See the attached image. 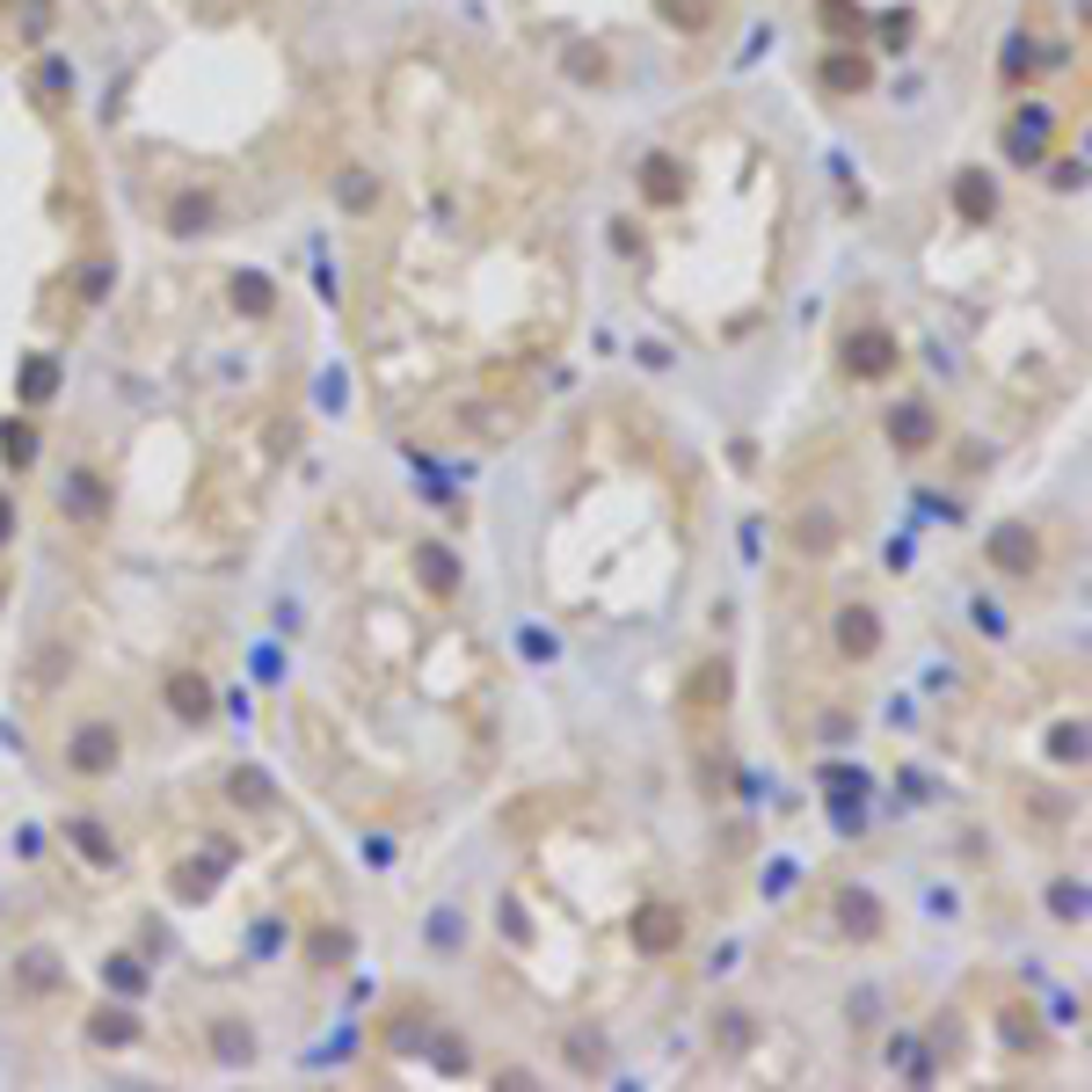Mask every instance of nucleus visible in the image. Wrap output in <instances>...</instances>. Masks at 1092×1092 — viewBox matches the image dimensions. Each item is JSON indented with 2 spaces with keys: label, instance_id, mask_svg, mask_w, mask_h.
<instances>
[{
  "label": "nucleus",
  "instance_id": "4be33fe9",
  "mask_svg": "<svg viewBox=\"0 0 1092 1092\" xmlns=\"http://www.w3.org/2000/svg\"><path fill=\"white\" fill-rule=\"evenodd\" d=\"M655 15L678 29V37H706V29H714V0H655Z\"/></svg>",
  "mask_w": 1092,
  "mask_h": 1092
},
{
  "label": "nucleus",
  "instance_id": "f3484780",
  "mask_svg": "<svg viewBox=\"0 0 1092 1092\" xmlns=\"http://www.w3.org/2000/svg\"><path fill=\"white\" fill-rule=\"evenodd\" d=\"M838 925H845L852 940H881V903H874L867 889H838Z\"/></svg>",
  "mask_w": 1092,
  "mask_h": 1092
},
{
  "label": "nucleus",
  "instance_id": "473e14b6",
  "mask_svg": "<svg viewBox=\"0 0 1092 1092\" xmlns=\"http://www.w3.org/2000/svg\"><path fill=\"white\" fill-rule=\"evenodd\" d=\"M234 801H241V808H269V779L263 773H234Z\"/></svg>",
  "mask_w": 1092,
  "mask_h": 1092
},
{
  "label": "nucleus",
  "instance_id": "c85d7f7f",
  "mask_svg": "<svg viewBox=\"0 0 1092 1092\" xmlns=\"http://www.w3.org/2000/svg\"><path fill=\"white\" fill-rule=\"evenodd\" d=\"M102 976H110V991H131V997L146 991V969L131 962V954H110V962H102Z\"/></svg>",
  "mask_w": 1092,
  "mask_h": 1092
},
{
  "label": "nucleus",
  "instance_id": "412c9836",
  "mask_svg": "<svg viewBox=\"0 0 1092 1092\" xmlns=\"http://www.w3.org/2000/svg\"><path fill=\"white\" fill-rule=\"evenodd\" d=\"M1049 124H1056L1049 110H1019L1013 117V161H1042L1049 153Z\"/></svg>",
  "mask_w": 1092,
  "mask_h": 1092
},
{
  "label": "nucleus",
  "instance_id": "ddd939ff",
  "mask_svg": "<svg viewBox=\"0 0 1092 1092\" xmlns=\"http://www.w3.org/2000/svg\"><path fill=\"white\" fill-rule=\"evenodd\" d=\"M59 983H66V976H59V954H51V946H23V954H15V991L51 997Z\"/></svg>",
  "mask_w": 1092,
  "mask_h": 1092
},
{
  "label": "nucleus",
  "instance_id": "c756f323",
  "mask_svg": "<svg viewBox=\"0 0 1092 1092\" xmlns=\"http://www.w3.org/2000/svg\"><path fill=\"white\" fill-rule=\"evenodd\" d=\"M1049 751L1064 757V765H1085V728L1064 721V728H1049Z\"/></svg>",
  "mask_w": 1092,
  "mask_h": 1092
},
{
  "label": "nucleus",
  "instance_id": "423d86ee",
  "mask_svg": "<svg viewBox=\"0 0 1092 1092\" xmlns=\"http://www.w3.org/2000/svg\"><path fill=\"white\" fill-rule=\"evenodd\" d=\"M830 641H838V655H845V663L881 655V612H874V605H845L838 619H830Z\"/></svg>",
  "mask_w": 1092,
  "mask_h": 1092
},
{
  "label": "nucleus",
  "instance_id": "9d476101",
  "mask_svg": "<svg viewBox=\"0 0 1092 1092\" xmlns=\"http://www.w3.org/2000/svg\"><path fill=\"white\" fill-rule=\"evenodd\" d=\"M204 1042H212V1056H218L226 1070H248V1064H255V1049H263V1042H255V1027H248V1019H234V1013L212 1019V1034H204Z\"/></svg>",
  "mask_w": 1092,
  "mask_h": 1092
},
{
  "label": "nucleus",
  "instance_id": "4468645a",
  "mask_svg": "<svg viewBox=\"0 0 1092 1092\" xmlns=\"http://www.w3.org/2000/svg\"><path fill=\"white\" fill-rule=\"evenodd\" d=\"M88 1042L96 1049H131L139 1042V1013H131V1005H96V1013H88Z\"/></svg>",
  "mask_w": 1092,
  "mask_h": 1092
},
{
  "label": "nucleus",
  "instance_id": "58836bf2",
  "mask_svg": "<svg viewBox=\"0 0 1092 1092\" xmlns=\"http://www.w3.org/2000/svg\"><path fill=\"white\" fill-rule=\"evenodd\" d=\"M8 532H15V503L0 495V547H8Z\"/></svg>",
  "mask_w": 1092,
  "mask_h": 1092
},
{
  "label": "nucleus",
  "instance_id": "a878e982",
  "mask_svg": "<svg viewBox=\"0 0 1092 1092\" xmlns=\"http://www.w3.org/2000/svg\"><path fill=\"white\" fill-rule=\"evenodd\" d=\"M168 226H175V234H212V226H218V204H212V197H175Z\"/></svg>",
  "mask_w": 1092,
  "mask_h": 1092
},
{
  "label": "nucleus",
  "instance_id": "393cba45",
  "mask_svg": "<svg viewBox=\"0 0 1092 1092\" xmlns=\"http://www.w3.org/2000/svg\"><path fill=\"white\" fill-rule=\"evenodd\" d=\"M15 393H23L29 409H45L51 393H59V357H45V350H37V357H23V387H15Z\"/></svg>",
  "mask_w": 1092,
  "mask_h": 1092
},
{
  "label": "nucleus",
  "instance_id": "cd10ccee",
  "mask_svg": "<svg viewBox=\"0 0 1092 1092\" xmlns=\"http://www.w3.org/2000/svg\"><path fill=\"white\" fill-rule=\"evenodd\" d=\"M1049 911H1056L1064 925H1078L1085 918V889H1078V881H1049Z\"/></svg>",
  "mask_w": 1092,
  "mask_h": 1092
},
{
  "label": "nucleus",
  "instance_id": "aec40b11",
  "mask_svg": "<svg viewBox=\"0 0 1092 1092\" xmlns=\"http://www.w3.org/2000/svg\"><path fill=\"white\" fill-rule=\"evenodd\" d=\"M816 23H824L838 45H852V37H867V29H874L859 0H816Z\"/></svg>",
  "mask_w": 1092,
  "mask_h": 1092
},
{
  "label": "nucleus",
  "instance_id": "c9c22d12",
  "mask_svg": "<svg viewBox=\"0 0 1092 1092\" xmlns=\"http://www.w3.org/2000/svg\"><path fill=\"white\" fill-rule=\"evenodd\" d=\"M568 1064H576V1070H598V1064H605V1049L582 1042V1034H568Z\"/></svg>",
  "mask_w": 1092,
  "mask_h": 1092
},
{
  "label": "nucleus",
  "instance_id": "9b49d317",
  "mask_svg": "<svg viewBox=\"0 0 1092 1092\" xmlns=\"http://www.w3.org/2000/svg\"><path fill=\"white\" fill-rule=\"evenodd\" d=\"M415 582H423L430 598H452V590H460V554H452V547H437V539H430V547H415Z\"/></svg>",
  "mask_w": 1092,
  "mask_h": 1092
},
{
  "label": "nucleus",
  "instance_id": "6e6552de",
  "mask_svg": "<svg viewBox=\"0 0 1092 1092\" xmlns=\"http://www.w3.org/2000/svg\"><path fill=\"white\" fill-rule=\"evenodd\" d=\"M212 706H218V692H212L204 670H168V714H175V721L204 728V721H212Z\"/></svg>",
  "mask_w": 1092,
  "mask_h": 1092
},
{
  "label": "nucleus",
  "instance_id": "1a4fd4ad",
  "mask_svg": "<svg viewBox=\"0 0 1092 1092\" xmlns=\"http://www.w3.org/2000/svg\"><path fill=\"white\" fill-rule=\"evenodd\" d=\"M991 568H1005V576H1034V568H1042V539H1034V525H997V532H991Z\"/></svg>",
  "mask_w": 1092,
  "mask_h": 1092
},
{
  "label": "nucleus",
  "instance_id": "4c0bfd02",
  "mask_svg": "<svg viewBox=\"0 0 1092 1092\" xmlns=\"http://www.w3.org/2000/svg\"><path fill=\"white\" fill-rule=\"evenodd\" d=\"M110 291V263H88V277H80V299H102Z\"/></svg>",
  "mask_w": 1092,
  "mask_h": 1092
},
{
  "label": "nucleus",
  "instance_id": "f8f14e48",
  "mask_svg": "<svg viewBox=\"0 0 1092 1092\" xmlns=\"http://www.w3.org/2000/svg\"><path fill=\"white\" fill-rule=\"evenodd\" d=\"M816 73H824L830 96H867V88H874V66L859 59V51H824V66H816Z\"/></svg>",
  "mask_w": 1092,
  "mask_h": 1092
},
{
  "label": "nucleus",
  "instance_id": "f257e3e1",
  "mask_svg": "<svg viewBox=\"0 0 1092 1092\" xmlns=\"http://www.w3.org/2000/svg\"><path fill=\"white\" fill-rule=\"evenodd\" d=\"M124 765V728L117 721H80L66 736V773L73 779H110Z\"/></svg>",
  "mask_w": 1092,
  "mask_h": 1092
},
{
  "label": "nucleus",
  "instance_id": "e433bc0d",
  "mask_svg": "<svg viewBox=\"0 0 1092 1092\" xmlns=\"http://www.w3.org/2000/svg\"><path fill=\"white\" fill-rule=\"evenodd\" d=\"M1005 1027H1013L1019 1049H1042V1034H1034V1013H1005Z\"/></svg>",
  "mask_w": 1092,
  "mask_h": 1092
},
{
  "label": "nucleus",
  "instance_id": "f03ea898",
  "mask_svg": "<svg viewBox=\"0 0 1092 1092\" xmlns=\"http://www.w3.org/2000/svg\"><path fill=\"white\" fill-rule=\"evenodd\" d=\"M896 336L889 328H852L845 350H838V364H845V379H859V387H881L889 372H896Z\"/></svg>",
  "mask_w": 1092,
  "mask_h": 1092
},
{
  "label": "nucleus",
  "instance_id": "7c9ffc66",
  "mask_svg": "<svg viewBox=\"0 0 1092 1092\" xmlns=\"http://www.w3.org/2000/svg\"><path fill=\"white\" fill-rule=\"evenodd\" d=\"M838 539H845L838 517H808V525H801V547H808V554H824V547H838Z\"/></svg>",
  "mask_w": 1092,
  "mask_h": 1092
},
{
  "label": "nucleus",
  "instance_id": "0eeeda50",
  "mask_svg": "<svg viewBox=\"0 0 1092 1092\" xmlns=\"http://www.w3.org/2000/svg\"><path fill=\"white\" fill-rule=\"evenodd\" d=\"M627 932H633V946H641V954H670V946L685 940V911H678V903H641Z\"/></svg>",
  "mask_w": 1092,
  "mask_h": 1092
},
{
  "label": "nucleus",
  "instance_id": "5701e85b",
  "mask_svg": "<svg viewBox=\"0 0 1092 1092\" xmlns=\"http://www.w3.org/2000/svg\"><path fill=\"white\" fill-rule=\"evenodd\" d=\"M8 29H15V45H45L51 37V0H8Z\"/></svg>",
  "mask_w": 1092,
  "mask_h": 1092
},
{
  "label": "nucleus",
  "instance_id": "f704fd0d",
  "mask_svg": "<svg viewBox=\"0 0 1092 1092\" xmlns=\"http://www.w3.org/2000/svg\"><path fill=\"white\" fill-rule=\"evenodd\" d=\"M306 954H321V962H342V954H350V932H314V940H306Z\"/></svg>",
  "mask_w": 1092,
  "mask_h": 1092
},
{
  "label": "nucleus",
  "instance_id": "bb28decb",
  "mask_svg": "<svg viewBox=\"0 0 1092 1092\" xmlns=\"http://www.w3.org/2000/svg\"><path fill=\"white\" fill-rule=\"evenodd\" d=\"M336 204L342 212H372V204H379V183H372L364 168H342L336 175Z\"/></svg>",
  "mask_w": 1092,
  "mask_h": 1092
},
{
  "label": "nucleus",
  "instance_id": "6ab92c4d",
  "mask_svg": "<svg viewBox=\"0 0 1092 1092\" xmlns=\"http://www.w3.org/2000/svg\"><path fill=\"white\" fill-rule=\"evenodd\" d=\"M954 212H962V218H991L997 212V183L983 168H962V175H954Z\"/></svg>",
  "mask_w": 1092,
  "mask_h": 1092
},
{
  "label": "nucleus",
  "instance_id": "a211bd4d",
  "mask_svg": "<svg viewBox=\"0 0 1092 1092\" xmlns=\"http://www.w3.org/2000/svg\"><path fill=\"white\" fill-rule=\"evenodd\" d=\"M37 452H45L37 423H29V415H8V423H0V460H8L15 474H23V466H37Z\"/></svg>",
  "mask_w": 1092,
  "mask_h": 1092
},
{
  "label": "nucleus",
  "instance_id": "72a5a7b5",
  "mask_svg": "<svg viewBox=\"0 0 1092 1092\" xmlns=\"http://www.w3.org/2000/svg\"><path fill=\"white\" fill-rule=\"evenodd\" d=\"M37 102H45V110H59V102H66V66H59V59L37 73Z\"/></svg>",
  "mask_w": 1092,
  "mask_h": 1092
},
{
  "label": "nucleus",
  "instance_id": "ea45409f",
  "mask_svg": "<svg viewBox=\"0 0 1092 1092\" xmlns=\"http://www.w3.org/2000/svg\"><path fill=\"white\" fill-rule=\"evenodd\" d=\"M0 598H8V568H0Z\"/></svg>",
  "mask_w": 1092,
  "mask_h": 1092
},
{
  "label": "nucleus",
  "instance_id": "2eb2a0df",
  "mask_svg": "<svg viewBox=\"0 0 1092 1092\" xmlns=\"http://www.w3.org/2000/svg\"><path fill=\"white\" fill-rule=\"evenodd\" d=\"M641 197H649V204H685V168L670 153H649V161H641Z\"/></svg>",
  "mask_w": 1092,
  "mask_h": 1092
},
{
  "label": "nucleus",
  "instance_id": "b1692460",
  "mask_svg": "<svg viewBox=\"0 0 1092 1092\" xmlns=\"http://www.w3.org/2000/svg\"><path fill=\"white\" fill-rule=\"evenodd\" d=\"M234 306L255 314V321H269V314H277V285H269L263 269H241V277H234Z\"/></svg>",
  "mask_w": 1092,
  "mask_h": 1092
},
{
  "label": "nucleus",
  "instance_id": "dca6fc26",
  "mask_svg": "<svg viewBox=\"0 0 1092 1092\" xmlns=\"http://www.w3.org/2000/svg\"><path fill=\"white\" fill-rule=\"evenodd\" d=\"M66 845H80L88 867H117V838H110L96 816H66Z\"/></svg>",
  "mask_w": 1092,
  "mask_h": 1092
},
{
  "label": "nucleus",
  "instance_id": "39448f33",
  "mask_svg": "<svg viewBox=\"0 0 1092 1092\" xmlns=\"http://www.w3.org/2000/svg\"><path fill=\"white\" fill-rule=\"evenodd\" d=\"M728 692H736V670H728V655H706V663H692V678H685V714H721Z\"/></svg>",
  "mask_w": 1092,
  "mask_h": 1092
},
{
  "label": "nucleus",
  "instance_id": "20e7f679",
  "mask_svg": "<svg viewBox=\"0 0 1092 1092\" xmlns=\"http://www.w3.org/2000/svg\"><path fill=\"white\" fill-rule=\"evenodd\" d=\"M881 430H889V444H896V452L925 460V452L940 444V415L925 409V401H889V415H881Z\"/></svg>",
  "mask_w": 1092,
  "mask_h": 1092
},
{
  "label": "nucleus",
  "instance_id": "2f4dec72",
  "mask_svg": "<svg viewBox=\"0 0 1092 1092\" xmlns=\"http://www.w3.org/2000/svg\"><path fill=\"white\" fill-rule=\"evenodd\" d=\"M568 73H576V80H605L612 59H605V51H590V45H576V51H568Z\"/></svg>",
  "mask_w": 1092,
  "mask_h": 1092
},
{
  "label": "nucleus",
  "instance_id": "7ed1b4c3",
  "mask_svg": "<svg viewBox=\"0 0 1092 1092\" xmlns=\"http://www.w3.org/2000/svg\"><path fill=\"white\" fill-rule=\"evenodd\" d=\"M59 517H66V525H102V517H110V481H102L96 466H66V481H59Z\"/></svg>",
  "mask_w": 1092,
  "mask_h": 1092
}]
</instances>
